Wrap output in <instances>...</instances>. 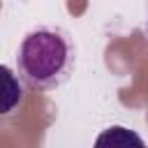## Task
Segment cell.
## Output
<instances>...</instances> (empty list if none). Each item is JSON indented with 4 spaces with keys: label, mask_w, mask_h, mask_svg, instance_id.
Wrapping results in <instances>:
<instances>
[{
    "label": "cell",
    "mask_w": 148,
    "mask_h": 148,
    "mask_svg": "<svg viewBox=\"0 0 148 148\" xmlns=\"http://www.w3.org/2000/svg\"><path fill=\"white\" fill-rule=\"evenodd\" d=\"M2 74H5V86H7L5 102H2V113H9V111L23 99V88H21V83L14 79V74H12L9 67H2Z\"/></svg>",
    "instance_id": "3957f363"
},
{
    "label": "cell",
    "mask_w": 148,
    "mask_h": 148,
    "mask_svg": "<svg viewBox=\"0 0 148 148\" xmlns=\"http://www.w3.org/2000/svg\"><path fill=\"white\" fill-rule=\"evenodd\" d=\"M146 32H148V21H146Z\"/></svg>",
    "instance_id": "277c9868"
},
{
    "label": "cell",
    "mask_w": 148,
    "mask_h": 148,
    "mask_svg": "<svg viewBox=\"0 0 148 148\" xmlns=\"http://www.w3.org/2000/svg\"><path fill=\"white\" fill-rule=\"evenodd\" d=\"M92 148H148V146L134 130L123 125H111L97 134Z\"/></svg>",
    "instance_id": "7a4b0ae2"
},
{
    "label": "cell",
    "mask_w": 148,
    "mask_h": 148,
    "mask_svg": "<svg viewBox=\"0 0 148 148\" xmlns=\"http://www.w3.org/2000/svg\"><path fill=\"white\" fill-rule=\"evenodd\" d=\"M76 65V46L62 28L39 25L30 30L16 53V69L25 86L53 90L62 86Z\"/></svg>",
    "instance_id": "6da1fadb"
}]
</instances>
